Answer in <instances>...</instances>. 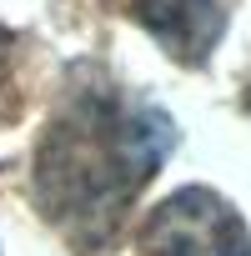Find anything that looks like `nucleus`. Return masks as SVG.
<instances>
[{"label":"nucleus","instance_id":"obj_1","mask_svg":"<svg viewBox=\"0 0 251 256\" xmlns=\"http://www.w3.org/2000/svg\"><path fill=\"white\" fill-rule=\"evenodd\" d=\"M171 151L176 120L86 66L60 90L36 141L30 196L76 251H100Z\"/></svg>","mask_w":251,"mask_h":256},{"label":"nucleus","instance_id":"obj_2","mask_svg":"<svg viewBox=\"0 0 251 256\" xmlns=\"http://www.w3.org/2000/svg\"><path fill=\"white\" fill-rule=\"evenodd\" d=\"M136 246L141 256H251V231L211 186H181L146 216Z\"/></svg>","mask_w":251,"mask_h":256},{"label":"nucleus","instance_id":"obj_3","mask_svg":"<svg viewBox=\"0 0 251 256\" xmlns=\"http://www.w3.org/2000/svg\"><path fill=\"white\" fill-rule=\"evenodd\" d=\"M126 6L131 20L181 66H206L231 16V0H126Z\"/></svg>","mask_w":251,"mask_h":256},{"label":"nucleus","instance_id":"obj_4","mask_svg":"<svg viewBox=\"0 0 251 256\" xmlns=\"http://www.w3.org/2000/svg\"><path fill=\"white\" fill-rule=\"evenodd\" d=\"M6 46H10V36L0 30V90H6V76H10V56H6Z\"/></svg>","mask_w":251,"mask_h":256},{"label":"nucleus","instance_id":"obj_5","mask_svg":"<svg viewBox=\"0 0 251 256\" xmlns=\"http://www.w3.org/2000/svg\"><path fill=\"white\" fill-rule=\"evenodd\" d=\"M246 110H251V86H246Z\"/></svg>","mask_w":251,"mask_h":256}]
</instances>
